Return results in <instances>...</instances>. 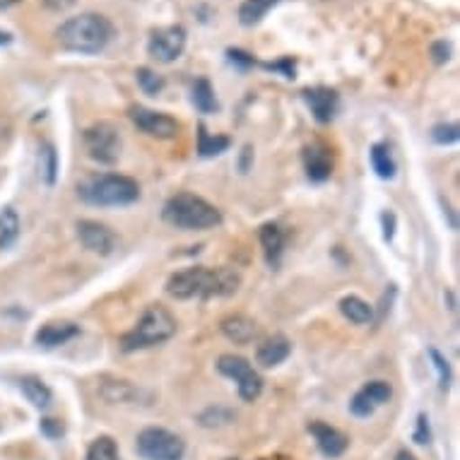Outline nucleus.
I'll return each mask as SVG.
<instances>
[{
  "label": "nucleus",
  "instance_id": "obj_41",
  "mask_svg": "<svg viewBox=\"0 0 460 460\" xmlns=\"http://www.w3.org/2000/svg\"><path fill=\"white\" fill-rule=\"evenodd\" d=\"M395 460H417L415 456L410 451H398V456H395Z\"/></svg>",
  "mask_w": 460,
  "mask_h": 460
},
{
  "label": "nucleus",
  "instance_id": "obj_32",
  "mask_svg": "<svg viewBox=\"0 0 460 460\" xmlns=\"http://www.w3.org/2000/svg\"><path fill=\"white\" fill-rule=\"evenodd\" d=\"M429 357H431V362H434V369H437L438 374V385L446 391V388L451 385V367H448V359H446V357L434 348L429 349Z\"/></svg>",
  "mask_w": 460,
  "mask_h": 460
},
{
  "label": "nucleus",
  "instance_id": "obj_34",
  "mask_svg": "<svg viewBox=\"0 0 460 460\" xmlns=\"http://www.w3.org/2000/svg\"><path fill=\"white\" fill-rule=\"evenodd\" d=\"M226 56H229V61L236 63V66H242V68H251V66L256 63L253 61V56L239 51V49H229V51H226Z\"/></svg>",
  "mask_w": 460,
  "mask_h": 460
},
{
  "label": "nucleus",
  "instance_id": "obj_21",
  "mask_svg": "<svg viewBox=\"0 0 460 460\" xmlns=\"http://www.w3.org/2000/svg\"><path fill=\"white\" fill-rule=\"evenodd\" d=\"M20 391L24 393V398L30 400L34 408L46 410L49 405H51L53 393H51V388H49L44 381H41V378H37V376L20 378Z\"/></svg>",
  "mask_w": 460,
  "mask_h": 460
},
{
  "label": "nucleus",
  "instance_id": "obj_2",
  "mask_svg": "<svg viewBox=\"0 0 460 460\" xmlns=\"http://www.w3.org/2000/svg\"><path fill=\"white\" fill-rule=\"evenodd\" d=\"M113 24L109 17L97 15V13H84V15L70 17L56 30L58 44L70 53H83V56H94L104 51L111 44Z\"/></svg>",
  "mask_w": 460,
  "mask_h": 460
},
{
  "label": "nucleus",
  "instance_id": "obj_28",
  "mask_svg": "<svg viewBox=\"0 0 460 460\" xmlns=\"http://www.w3.org/2000/svg\"><path fill=\"white\" fill-rule=\"evenodd\" d=\"M371 166H374V172H376L381 179H393L395 176V162L391 157V150L385 147V145H374L371 147Z\"/></svg>",
  "mask_w": 460,
  "mask_h": 460
},
{
  "label": "nucleus",
  "instance_id": "obj_15",
  "mask_svg": "<svg viewBox=\"0 0 460 460\" xmlns=\"http://www.w3.org/2000/svg\"><path fill=\"white\" fill-rule=\"evenodd\" d=\"M80 332V325L70 323V321H56V323H46L41 325L34 335V342L39 348L53 349L58 345H66L68 340H73Z\"/></svg>",
  "mask_w": 460,
  "mask_h": 460
},
{
  "label": "nucleus",
  "instance_id": "obj_1",
  "mask_svg": "<svg viewBox=\"0 0 460 460\" xmlns=\"http://www.w3.org/2000/svg\"><path fill=\"white\" fill-rule=\"evenodd\" d=\"M242 285V275L234 268H186L166 279V295L179 302L186 299H212L234 295Z\"/></svg>",
  "mask_w": 460,
  "mask_h": 460
},
{
  "label": "nucleus",
  "instance_id": "obj_14",
  "mask_svg": "<svg viewBox=\"0 0 460 460\" xmlns=\"http://www.w3.org/2000/svg\"><path fill=\"white\" fill-rule=\"evenodd\" d=\"M309 431L314 434L318 444V451L323 453L325 458H340L342 453L348 451V437L338 431L335 427L325 422H311L309 424Z\"/></svg>",
  "mask_w": 460,
  "mask_h": 460
},
{
  "label": "nucleus",
  "instance_id": "obj_30",
  "mask_svg": "<svg viewBox=\"0 0 460 460\" xmlns=\"http://www.w3.org/2000/svg\"><path fill=\"white\" fill-rule=\"evenodd\" d=\"M137 84H140V90L145 94H150V97H157L159 92L164 90V77L157 75L155 70L150 68H137Z\"/></svg>",
  "mask_w": 460,
  "mask_h": 460
},
{
  "label": "nucleus",
  "instance_id": "obj_22",
  "mask_svg": "<svg viewBox=\"0 0 460 460\" xmlns=\"http://www.w3.org/2000/svg\"><path fill=\"white\" fill-rule=\"evenodd\" d=\"M340 311H342V316L357 325L371 323V318H374V309H371L369 304L364 302L362 296H355V295L340 299Z\"/></svg>",
  "mask_w": 460,
  "mask_h": 460
},
{
  "label": "nucleus",
  "instance_id": "obj_7",
  "mask_svg": "<svg viewBox=\"0 0 460 460\" xmlns=\"http://www.w3.org/2000/svg\"><path fill=\"white\" fill-rule=\"evenodd\" d=\"M84 150L99 164H116L121 157V136L111 123H94L83 133Z\"/></svg>",
  "mask_w": 460,
  "mask_h": 460
},
{
  "label": "nucleus",
  "instance_id": "obj_33",
  "mask_svg": "<svg viewBox=\"0 0 460 460\" xmlns=\"http://www.w3.org/2000/svg\"><path fill=\"white\" fill-rule=\"evenodd\" d=\"M431 431H429V420L427 415L417 417V429H415V441L417 444H429Z\"/></svg>",
  "mask_w": 460,
  "mask_h": 460
},
{
  "label": "nucleus",
  "instance_id": "obj_11",
  "mask_svg": "<svg viewBox=\"0 0 460 460\" xmlns=\"http://www.w3.org/2000/svg\"><path fill=\"white\" fill-rule=\"evenodd\" d=\"M393 395L391 384H385V381H369V384H364L359 391L352 395L349 400V412L355 417H369L374 415L381 405H385Z\"/></svg>",
  "mask_w": 460,
  "mask_h": 460
},
{
  "label": "nucleus",
  "instance_id": "obj_13",
  "mask_svg": "<svg viewBox=\"0 0 460 460\" xmlns=\"http://www.w3.org/2000/svg\"><path fill=\"white\" fill-rule=\"evenodd\" d=\"M304 102L309 104L311 113L318 123H331L338 111V92L331 87H309L304 90Z\"/></svg>",
  "mask_w": 460,
  "mask_h": 460
},
{
  "label": "nucleus",
  "instance_id": "obj_42",
  "mask_svg": "<svg viewBox=\"0 0 460 460\" xmlns=\"http://www.w3.org/2000/svg\"><path fill=\"white\" fill-rule=\"evenodd\" d=\"M13 41V37H10L8 31H0V44H10Z\"/></svg>",
  "mask_w": 460,
  "mask_h": 460
},
{
  "label": "nucleus",
  "instance_id": "obj_18",
  "mask_svg": "<svg viewBox=\"0 0 460 460\" xmlns=\"http://www.w3.org/2000/svg\"><path fill=\"white\" fill-rule=\"evenodd\" d=\"M99 395L109 402V405H130L140 398V391L130 381L123 378H104L99 384Z\"/></svg>",
  "mask_w": 460,
  "mask_h": 460
},
{
  "label": "nucleus",
  "instance_id": "obj_6",
  "mask_svg": "<svg viewBox=\"0 0 460 460\" xmlns=\"http://www.w3.org/2000/svg\"><path fill=\"white\" fill-rule=\"evenodd\" d=\"M140 458L145 460H183L186 444L174 431L162 429V427H147L137 434L136 444Z\"/></svg>",
  "mask_w": 460,
  "mask_h": 460
},
{
  "label": "nucleus",
  "instance_id": "obj_17",
  "mask_svg": "<svg viewBox=\"0 0 460 460\" xmlns=\"http://www.w3.org/2000/svg\"><path fill=\"white\" fill-rule=\"evenodd\" d=\"M219 331L226 340H232L236 345H249L258 338V325L253 318L242 316V314H234V316H226L222 323H219Z\"/></svg>",
  "mask_w": 460,
  "mask_h": 460
},
{
  "label": "nucleus",
  "instance_id": "obj_24",
  "mask_svg": "<svg viewBox=\"0 0 460 460\" xmlns=\"http://www.w3.org/2000/svg\"><path fill=\"white\" fill-rule=\"evenodd\" d=\"M39 176H41V181L46 186L56 183V176H58V155H56L51 143H44L39 147Z\"/></svg>",
  "mask_w": 460,
  "mask_h": 460
},
{
  "label": "nucleus",
  "instance_id": "obj_36",
  "mask_svg": "<svg viewBox=\"0 0 460 460\" xmlns=\"http://www.w3.org/2000/svg\"><path fill=\"white\" fill-rule=\"evenodd\" d=\"M41 431H44L46 437L58 438L63 437V424L56 422V420H41Z\"/></svg>",
  "mask_w": 460,
  "mask_h": 460
},
{
  "label": "nucleus",
  "instance_id": "obj_27",
  "mask_svg": "<svg viewBox=\"0 0 460 460\" xmlns=\"http://www.w3.org/2000/svg\"><path fill=\"white\" fill-rule=\"evenodd\" d=\"M229 147V137L225 136H210L205 126L198 128V152L200 157H215V155H222V152Z\"/></svg>",
  "mask_w": 460,
  "mask_h": 460
},
{
  "label": "nucleus",
  "instance_id": "obj_8",
  "mask_svg": "<svg viewBox=\"0 0 460 460\" xmlns=\"http://www.w3.org/2000/svg\"><path fill=\"white\" fill-rule=\"evenodd\" d=\"M217 371L222 376L234 378L236 385H239V395L246 402H253L263 393V378L258 376V371L243 357L222 355L217 359Z\"/></svg>",
  "mask_w": 460,
  "mask_h": 460
},
{
  "label": "nucleus",
  "instance_id": "obj_16",
  "mask_svg": "<svg viewBox=\"0 0 460 460\" xmlns=\"http://www.w3.org/2000/svg\"><path fill=\"white\" fill-rule=\"evenodd\" d=\"M304 169H306V176H309L311 181H328L332 174L331 152L321 147V145H309L304 150Z\"/></svg>",
  "mask_w": 460,
  "mask_h": 460
},
{
  "label": "nucleus",
  "instance_id": "obj_25",
  "mask_svg": "<svg viewBox=\"0 0 460 460\" xmlns=\"http://www.w3.org/2000/svg\"><path fill=\"white\" fill-rule=\"evenodd\" d=\"M190 97H193V104H196V109L200 113H212L219 109L210 80H205V77H200V80L193 83V94H190Z\"/></svg>",
  "mask_w": 460,
  "mask_h": 460
},
{
  "label": "nucleus",
  "instance_id": "obj_23",
  "mask_svg": "<svg viewBox=\"0 0 460 460\" xmlns=\"http://www.w3.org/2000/svg\"><path fill=\"white\" fill-rule=\"evenodd\" d=\"M279 0H243L242 8H239V22L243 27H253L270 13Z\"/></svg>",
  "mask_w": 460,
  "mask_h": 460
},
{
  "label": "nucleus",
  "instance_id": "obj_38",
  "mask_svg": "<svg viewBox=\"0 0 460 460\" xmlns=\"http://www.w3.org/2000/svg\"><path fill=\"white\" fill-rule=\"evenodd\" d=\"M265 68H268V70H282V73H285V77H295V63L289 61V58H285V61H279V63H268Z\"/></svg>",
  "mask_w": 460,
  "mask_h": 460
},
{
  "label": "nucleus",
  "instance_id": "obj_26",
  "mask_svg": "<svg viewBox=\"0 0 460 460\" xmlns=\"http://www.w3.org/2000/svg\"><path fill=\"white\" fill-rule=\"evenodd\" d=\"M20 236V217L13 208H3L0 212V249H10Z\"/></svg>",
  "mask_w": 460,
  "mask_h": 460
},
{
  "label": "nucleus",
  "instance_id": "obj_37",
  "mask_svg": "<svg viewBox=\"0 0 460 460\" xmlns=\"http://www.w3.org/2000/svg\"><path fill=\"white\" fill-rule=\"evenodd\" d=\"M381 225H384V239L391 242L393 234H395V215L393 212H384L381 215Z\"/></svg>",
  "mask_w": 460,
  "mask_h": 460
},
{
  "label": "nucleus",
  "instance_id": "obj_4",
  "mask_svg": "<svg viewBox=\"0 0 460 460\" xmlns=\"http://www.w3.org/2000/svg\"><path fill=\"white\" fill-rule=\"evenodd\" d=\"M166 225L183 229V232H200V229H212L222 222V215L205 198L193 196V193H176L164 203L162 210Z\"/></svg>",
  "mask_w": 460,
  "mask_h": 460
},
{
  "label": "nucleus",
  "instance_id": "obj_39",
  "mask_svg": "<svg viewBox=\"0 0 460 460\" xmlns=\"http://www.w3.org/2000/svg\"><path fill=\"white\" fill-rule=\"evenodd\" d=\"M77 0H44V5L49 10H53V13H63V10H68L75 5Z\"/></svg>",
  "mask_w": 460,
  "mask_h": 460
},
{
  "label": "nucleus",
  "instance_id": "obj_43",
  "mask_svg": "<svg viewBox=\"0 0 460 460\" xmlns=\"http://www.w3.org/2000/svg\"><path fill=\"white\" fill-rule=\"evenodd\" d=\"M229 460H234V458H229Z\"/></svg>",
  "mask_w": 460,
  "mask_h": 460
},
{
  "label": "nucleus",
  "instance_id": "obj_20",
  "mask_svg": "<svg viewBox=\"0 0 460 460\" xmlns=\"http://www.w3.org/2000/svg\"><path fill=\"white\" fill-rule=\"evenodd\" d=\"M261 246H263L268 265L275 268L279 263L282 249H285V234H282V229L275 222H268V225L261 226Z\"/></svg>",
  "mask_w": 460,
  "mask_h": 460
},
{
  "label": "nucleus",
  "instance_id": "obj_3",
  "mask_svg": "<svg viewBox=\"0 0 460 460\" xmlns=\"http://www.w3.org/2000/svg\"><path fill=\"white\" fill-rule=\"evenodd\" d=\"M77 196L94 208H119L136 203L140 186L136 179L123 174H92L77 183Z\"/></svg>",
  "mask_w": 460,
  "mask_h": 460
},
{
  "label": "nucleus",
  "instance_id": "obj_5",
  "mask_svg": "<svg viewBox=\"0 0 460 460\" xmlns=\"http://www.w3.org/2000/svg\"><path fill=\"white\" fill-rule=\"evenodd\" d=\"M176 328L179 325H176V318L172 316V311L162 306V304H150L136 328L121 338V349L123 352H137V349L162 345L166 340L174 338Z\"/></svg>",
  "mask_w": 460,
  "mask_h": 460
},
{
  "label": "nucleus",
  "instance_id": "obj_9",
  "mask_svg": "<svg viewBox=\"0 0 460 460\" xmlns=\"http://www.w3.org/2000/svg\"><path fill=\"white\" fill-rule=\"evenodd\" d=\"M186 49V30L181 24H169L152 30L150 41H147V53L157 63H174Z\"/></svg>",
  "mask_w": 460,
  "mask_h": 460
},
{
  "label": "nucleus",
  "instance_id": "obj_29",
  "mask_svg": "<svg viewBox=\"0 0 460 460\" xmlns=\"http://www.w3.org/2000/svg\"><path fill=\"white\" fill-rule=\"evenodd\" d=\"M87 460H121V453L111 437H99L92 441Z\"/></svg>",
  "mask_w": 460,
  "mask_h": 460
},
{
  "label": "nucleus",
  "instance_id": "obj_10",
  "mask_svg": "<svg viewBox=\"0 0 460 460\" xmlns=\"http://www.w3.org/2000/svg\"><path fill=\"white\" fill-rule=\"evenodd\" d=\"M128 116L137 128L147 133L150 137H157V140H172L181 130V123L176 121L174 116L162 111H152V109H145V106H130Z\"/></svg>",
  "mask_w": 460,
  "mask_h": 460
},
{
  "label": "nucleus",
  "instance_id": "obj_19",
  "mask_svg": "<svg viewBox=\"0 0 460 460\" xmlns=\"http://www.w3.org/2000/svg\"><path fill=\"white\" fill-rule=\"evenodd\" d=\"M289 352H292V342L285 338V335H272V338H268L258 348L256 352V362L261 364V367H265V369H272V367H278V364H282L289 357Z\"/></svg>",
  "mask_w": 460,
  "mask_h": 460
},
{
  "label": "nucleus",
  "instance_id": "obj_35",
  "mask_svg": "<svg viewBox=\"0 0 460 460\" xmlns=\"http://www.w3.org/2000/svg\"><path fill=\"white\" fill-rule=\"evenodd\" d=\"M431 56H434L437 63H446L451 58V46L446 44V41H437V44L431 46Z\"/></svg>",
  "mask_w": 460,
  "mask_h": 460
},
{
  "label": "nucleus",
  "instance_id": "obj_31",
  "mask_svg": "<svg viewBox=\"0 0 460 460\" xmlns=\"http://www.w3.org/2000/svg\"><path fill=\"white\" fill-rule=\"evenodd\" d=\"M431 137H434V143L438 145L458 143V137H460L458 123H438V126L431 128Z\"/></svg>",
  "mask_w": 460,
  "mask_h": 460
},
{
  "label": "nucleus",
  "instance_id": "obj_12",
  "mask_svg": "<svg viewBox=\"0 0 460 460\" xmlns=\"http://www.w3.org/2000/svg\"><path fill=\"white\" fill-rule=\"evenodd\" d=\"M77 239L84 249L97 253V256H111L113 249H116V234L109 226L94 222V219L77 222Z\"/></svg>",
  "mask_w": 460,
  "mask_h": 460
},
{
  "label": "nucleus",
  "instance_id": "obj_40",
  "mask_svg": "<svg viewBox=\"0 0 460 460\" xmlns=\"http://www.w3.org/2000/svg\"><path fill=\"white\" fill-rule=\"evenodd\" d=\"M17 3H22V0H0V10L13 8V5H17Z\"/></svg>",
  "mask_w": 460,
  "mask_h": 460
}]
</instances>
